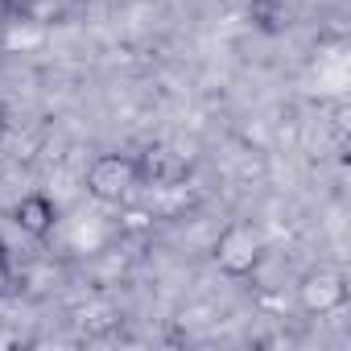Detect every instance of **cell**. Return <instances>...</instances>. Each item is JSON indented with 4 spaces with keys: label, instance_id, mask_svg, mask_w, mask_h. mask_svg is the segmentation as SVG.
<instances>
[{
    "label": "cell",
    "instance_id": "obj_1",
    "mask_svg": "<svg viewBox=\"0 0 351 351\" xmlns=\"http://www.w3.org/2000/svg\"><path fill=\"white\" fill-rule=\"evenodd\" d=\"M87 195L95 203H108V207H120L132 186L141 182V161L128 157V153H99L91 165H87Z\"/></svg>",
    "mask_w": 351,
    "mask_h": 351
},
{
    "label": "cell",
    "instance_id": "obj_4",
    "mask_svg": "<svg viewBox=\"0 0 351 351\" xmlns=\"http://www.w3.org/2000/svg\"><path fill=\"white\" fill-rule=\"evenodd\" d=\"M13 219H17V228H21L25 236H34V240H46V236L54 232L58 207H54V199H50V195L34 191V195H21V199H17V207H13Z\"/></svg>",
    "mask_w": 351,
    "mask_h": 351
},
{
    "label": "cell",
    "instance_id": "obj_2",
    "mask_svg": "<svg viewBox=\"0 0 351 351\" xmlns=\"http://www.w3.org/2000/svg\"><path fill=\"white\" fill-rule=\"evenodd\" d=\"M261 252H265V240H261V232H256V223L252 219H236V223H228L223 232H219V240H215V269L223 273V277H248L256 265H261Z\"/></svg>",
    "mask_w": 351,
    "mask_h": 351
},
{
    "label": "cell",
    "instance_id": "obj_5",
    "mask_svg": "<svg viewBox=\"0 0 351 351\" xmlns=\"http://www.w3.org/2000/svg\"><path fill=\"white\" fill-rule=\"evenodd\" d=\"M46 42H50L46 21H9V29L0 34V46L9 54H29V50H42Z\"/></svg>",
    "mask_w": 351,
    "mask_h": 351
},
{
    "label": "cell",
    "instance_id": "obj_3",
    "mask_svg": "<svg viewBox=\"0 0 351 351\" xmlns=\"http://www.w3.org/2000/svg\"><path fill=\"white\" fill-rule=\"evenodd\" d=\"M298 302H302L306 314H330V310L347 306V281H343V273H335V269L306 273L302 285H298Z\"/></svg>",
    "mask_w": 351,
    "mask_h": 351
},
{
    "label": "cell",
    "instance_id": "obj_6",
    "mask_svg": "<svg viewBox=\"0 0 351 351\" xmlns=\"http://www.w3.org/2000/svg\"><path fill=\"white\" fill-rule=\"evenodd\" d=\"M13 293V269H9V261L0 256V298H9Z\"/></svg>",
    "mask_w": 351,
    "mask_h": 351
},
{
    "label": "cell",
    "instance_id": "obj_7",
    "mask_svg": "<svg viewBox=\"0 0 351 351\" xmlns=\"http://www.w3.org/2000/svg\"><path fill=\"white\" fill-rule=\"evenodd\" d=\"M0 141H5V116H0Z\"/></svg>",
    "mask_w": 351,
    "mask_h": 351
}]
</instances>
